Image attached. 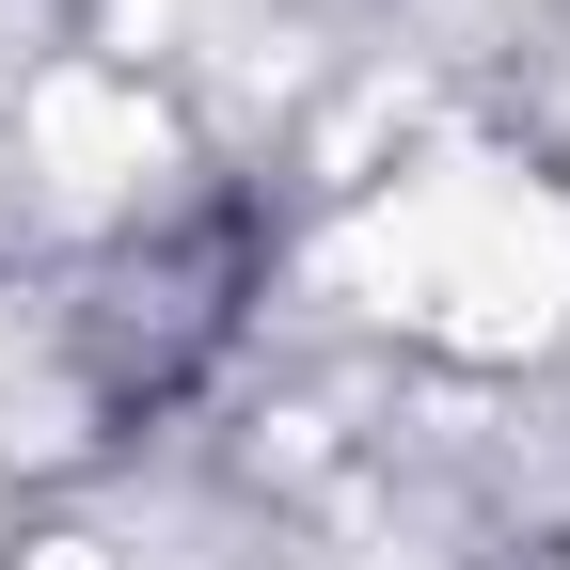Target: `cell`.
Here are the masks:
<instances>
[{
    "label": "cell",
    "instance_id": "1",
    "mask_svg": "<svg viewBox=\"0 0 570 570\" xmlns=\"http://www.w3.org/2000/svg\"><path fill=\"white\" fill-rule=\"evenodd\" d=\"M254 285H269V223H254L238 190H190L175 223L111 238V254L80 269V317H63L96 428H142V412H175V396H190V381L238 348Z\"/></svg>",
    "mask_w": 570,
    "mask_h": 570
}]
</instances>
